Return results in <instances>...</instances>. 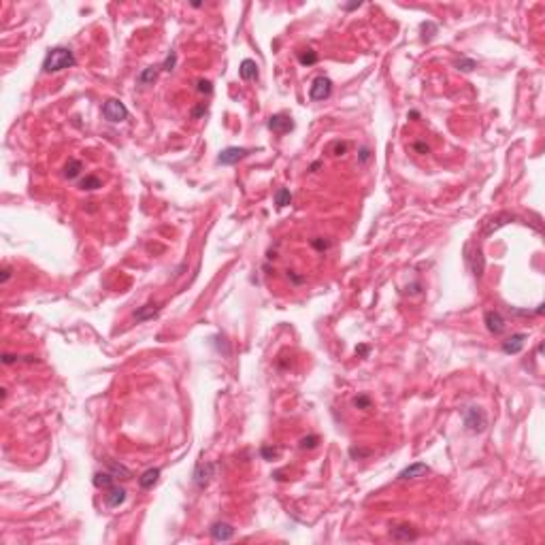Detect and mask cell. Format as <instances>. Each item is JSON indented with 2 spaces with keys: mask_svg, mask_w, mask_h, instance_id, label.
<instances>
[{
  "mask_svg": "<svg viewBox=\"0 0 545 545\" xmlns=\"http://www.w3.org/2000/svg\"><path fill=\"white\" fill-rule=\"evenodd\" d=\"M409 118H413V120H417V118H419V113H417V111H411V113H409Z\"/></svg>",
  "mask_w": 545,
  "mask_h": 545,
  "instance_id": "obj_44",
  "label": "cell"
},
{
  "mask_svg": "<svg viewBox=\"0 0 545 545\" xmlns=\"http://www.w3.org/2000/svg\"><path fill=\"white\" fill-rule=\"evenodd\" d=\"M454 66L458 68V70H464V73H471L473 68H477V62L471 60V58H460V60H456Z\"/></svg>",
  "mask_w": 545,
  "mask_h": 545,
  "instance_id": "obj_26",
  "label": "cell"
},
{
  "mask_svg": "<svg viewBox=\"0 0 545 545\" xmlns=\"http://www.w3.org/2000/svg\"><path fill=\"white\" fill-rule=\"evenodd\" d=\"M345 151H347V143H343V141L333 143V154L335 156H345Z\"/></svg>",
  "mask_w": 545,
  "mask_h": 545,
  "instance_id": "obj_35",
  "label": "cell"
},
{
  "mask_svg": "<svg viewBox=\"0 0 545 545\" xmlns=\"http://www.w3.org/2000/svg\"><path fill=\"white\" fill-rule=\"evenodd\" d=\"M526 339H528V335H526V333L511 335L509 339H505V341H503V352L505 354H520L524 343H526Z\"/></svg>",
  "mask_w": 545,
  "mask_h": 545,
  "instance_id": "obj_15",
  "label": "cell"
},
{
  "mask_svg": "<svg viewBox=\"0 0 545 545\" xmlns=\"http://www.w3.org/2000/svg\"><path fill=\"white\" fill-rule=\"evenodd\" d=\"M126 496H128L126 490H124L122 486H115V484H113L109 490H106L104 503H106V507H120V505L126 503Z\"/></svg>",
  "mask_w": 545,
  "mask_h": 545,
  "instance_id": "obj_14",
  "label": "cell"
},
{
  "mask_svg": "<svg viewBox=\"0 0 545 545\" xmlns=\"http://www.w3.org/2000/svg\"><path fill=\"white\" fill-rule=\"evenodd\" d=\"M484 324H486V328H488V333H492V335H503L505 328H507V321H505L503 313H500V311H494V309L486 311Z\"/></svg>",
  "mask_w": 545,
  "mask_h": 545,
  "instance_id": "obj_9",
  "label": "cell"
},
{
  "mask_svg": "<svg viewBox=\"0 0 545 545\" xmlns=\"http://www.w3.org/2000/svg\"><path fill=\"white\" fill-rule=\"evenodd\" d=\"M317 443H319V437L317 434H309V437H302L298 448L300 450H313V448H317Z\"/></svg>",
  "mask_w": 545,
  "mask_h": 545,
  "instance_id": "obj_27",
  "label": "cell"
},
{
  "mask_svg": "<svg viewBox=\"0 0 545 545\" xmlns=\"http://www.w3.org/2000/svg\"><path fill=\"white\" fill-rule=\"evenodd\" d=\"M292 202V192L288 190V187H281V190H277V194H275V204L279 209H283V207H288V204Z\"/></svg>",
  "mask_w": 545,
  "mask_h": 545,
  "instance_id": "obj_25",
  "label": "cell"
},
{
  "mask_svg": "<svg viewBox=\"0 0 545 545\" xmlns=\"http://www.w3.org/2000/svg\"><path fill=\"white\" fill-rule=\"evenodd\" d=\"M390 537L394 539V541H415L419 534H417V530L411 524H398V526H394V528L390 530Z\"/></svg>",
  "mask_w": 545,
  "mask_h": 545,
  "instance_id": "obj_13",
  "label": "cell"
},
{
  "mask_svg": "<svg viewBox=\"0 0 545 545\" xmlns=\"http://www.w3.org/2000/svg\"><path fill=\"white\" fill-rule=\"evenodd\" d=\"M158 479H160V469H147L143 475L139 477V486L143 490H149V488H154L158 484Z\"/></svg>",
  "mask_w": 545,
  "mask_h": 545,
  "instance_id": "obj_20",
  "label": "cell"
},
{
  "mask_svg": "<svg viewBox=\"0 0 545 545\" xmlns=\"http://www.w3.org/2000/svg\"><path fill=\"white\" fill-rule=\"evenodd\" d=\"M158 73H160V66H147V68H143L141 73L137 75V83L143 85V87L154 85L156 79H158Z\"/></svg>",
  "mask_w": 545,
  "mask_h": 545,
  "instance_id": "obj_17",
  "label": "cell"
},
{
  "mask_svg": "<svg viewBox=\"0 0 545 545\" xmlns=\"http://www.w3.org/2000/svg\"><path fill=\"white\" fill-rule=\"evenodd\" d=\"M462 422H464V428L473 434H481L488 428V415L486 411L481 407H475L471 405L462 411Z\"/></svg>",
  "mask_w": 545,
  "mask_h": 545,
  "instance_id": "obj_2",
  "label": "cell"
},
{
  "mask_svg": "<svg viewBox=\"0 0 545 545\" xmlns=\"http://www.w3.org/2000/svg\"><path fill=\"white\" fill-rule=\"evenodd\" d=\"M360 5H362V3H354V5H345L343 9H345V11H354V9H358Z\"/></svg>",
  "mask_w": 545,
  "mask_h": 545,
  "instance_id": "obj_42",
  "label": "cell"
},
{
  "mask_svg": "<svg viewBox=\"0 0 545 545\" xmlns=\"http://www.w3.org/2000/svg\"><path fill=\"white\" fill-rule=\"evenodd\" d=\"M352 403H354L356 409H371V405H373L371 403V396H366V394H358V396L352 400Z\"/></svg>",
  "mask_w": 545,
  "mask_h": 545,
  "instance_id": "obj_30",
  "label": "cell"
},
{
  "mask_svg": "<svg viewBox=\"0 0 545 545\" xmlns=\"http://www.w3.org/2000/svg\"><path fill=\"white\" fill-rule=\"evenodd\" d=\"M249 156V149L245 147H226L220 151L217 156V164H224V166H232V164H239L243 158Z\"/></svg>",
  "mask_w": 545,
  "mask_h": 545,
  "instance_id": "obj_8",
  "label": "cell"
},
{
  "mask_svg": "<svg viewBox=\"0 0 545 545\" xmlns=\"http://www.w3.org/2000/svg\"><path fill=\"white\" fill-rule=\"evenodd\" d=\"M260 456L264 460H273V458H277V456H279V450L277 448H269V445H264V448L260 450Z\"/></svg>",
  "mask_w": 545,
  "mask_h": 545,
  "instance_id": "obj_33",
  "label": "cell"
},
{
  "mask_svg": "<svg viewBox=\"0 0 545 545\" xmlns=\"http://www.w3.org/2000/svg\"><path fill=\"white\" fill-rule=\"evenodd\" d=\"M356 354L362 356V358H366V356H369V345H358V347H356Z\"/></svg>",
  "mask_w": 545,
  "mask_h": 545,
  "instance_id": "obj_41",
  "label": "cell"
},
{
  "mask_svg": "<svg viewBox=\"0 0 545 545\" xmlns=\"http://www.w3.org/2000/svg\"><path fill=\"white\" fill-rule=\"evenodd\" d=\"M239 75L243 81H254V79H258V75H260V70H258V64L254 60H249L245 58L243 62H241V66H239Z\"/></svg>",
  "mask_w": 545,
  "mask_h": 545,
  "instance_id": "obj_16",
  "label": "cell"
},
{
  "mask_svg": "<svg viewBox=\"0 0 545 545\" xmlns=\"http://www.w3.org/2000/svg\"><path fill=\"white\" fill-rule=\"evenodd\" d=\"M158 313H160V305H143L132 313V317L137 321H147V319H154Z\"/></svg>",
  "mask_w": 545,
  "mask_h": 545,
  "instance_id": "obj_19",
  "label": "cell"
},
{
  "mask_svg": "<svg viewBox=\"0 0 545 545\" xmlns=\"http://www.w3.org/2000/svg\"><path fill=\"white\" fill-rule=\"evenodd\" d=\"M428 473H430V467H428L426 462H413V464H409L407 469L400 471L398 479H400V481H407V479H419V477H426Z\"/></svg>",
  "mask_w": 545,
  "mask_h": 545,
  "instance_id": "obj_10",
  "label": "cell"
},
{
  "mask_svg": "<svg viewBox=\"0 0 545 545\" xmlns=\"http://www.w3.org/2000/svg\"><path fill=\"white\" fill-rule=\"evenodd\" d=\"M175 66H177V51H171V53L166 56V60L162 62V66H160V68L166 70V73H171V70H175Z\"/></svg>",
  "mask_w": 545,
  "mask_h": 545,
  "instance_id": "obj_28",
  "label": "cell"
},
{
  "mask_svg": "<svg viewBox=\"0 0 545 545\" xmlns=\"http://www.w3.org/2000/svg\"><path fill=\"white\" fill-rule=\"evenodd\" d=\"M209 532H211L213 541H230L235 537V526L228 522H213Z\"/></svg>",
  "mask_w": 545,
  "mask_h": 545,
  "instance_id": "obj_11",
  "label": "cell"
},
{
  "mask_svg": "<svg viewBox=\"0 0 545 545\" xmlns=\"http://www.w3.org/2000/svg\"><path fill=\"white\" fill-rule=\"evenodd\" d=\"M75 64H77L75 53L68 47H53L45 56V62H43V73H60V70L70 68Z\"/></svg>",
  "mask_w": 545,
  "mask_h": 545,
  "instance_id": "obj_1",
  "label": "cell"
},
{
  "mask_svg": "<svg viewBox=\"0 0 545 545\" xmlns=\"http://www.w3.org/2000/svg\"><path fill=\"white\" fill-rule=\"evenodd\" d=\"M333 94V81L328 77H315L313 83L309 87V98L311 100H326V98Z\"/></svg>",
  "mask_w": 545,
  "mask_h": 545,
  "instance_id": "obj_6",
  "label": "cell"
},
{
  "mask_svg": "<svg viewBox=\"0 0 545 545\" xmlns=\"http://www.w3.org/2000/svg\"><path fill=\"white\" fill-rule=\"evenodd\" d=\"M204 113H207V104L200 102L198 106H194V109H192V118H194V120H198V118H202Z\"/></svg>",
  "mask_w": 545,
  "mask_h": 545,
  "instance_id": "obj_37",
  "label": "cell"
},
{
  "mask_svg": "<svg viewBox=\"0 0 545 545\" xmlns=\"http://www.w3.org/2000/svg\"><path fill=\"white\" fill-rule=\"evenodd\" d=\"M288 279L294 283V285H300V283H305V275H296V271H288Z\"/></svg>",
  "mask_w": 545,
  "mask_h": 545,
  "instance_id": "obj_36",
  "label": "cell"
},
{
  "mask_svg": "<svg viewBox=\"0 0 545 545\" xmlns=\"http://www.w3.org/2000/svg\"><path fill=\"white\" fill-rule=\"evenodd\" d=\"M513 220H517L513 213H509V211H503V213H496L494 217H490L486 224H484V230H481V237L484 239H488V237H492L496 230H500L503 226H507V224H511Z\"/></svg>",
  "mask_w": 545,
  "mask_h": 545,
  "instance_id": "obj_4",
  "label": "cell"
},
{
  "mask_svg": "<svg viewBox=\"0 0 545 545\" xmlns=\"http://www.w3.org/2000/svg\"><path fill=\"white\" fill-rule=\"evenodd\" d=\"M215 477V464L213 462H200V464H196V469H194V484L198 486L200 490H204L209 484H211V479Z\"/></svg>",
  "mask_w": 545,
  "mask_h": 545,
  "instance_id": "obj_5",
  "label": "cell"
},
{
  "mask_svg": "<svg viewBox=\"0 0 545 545\" xmlns=\"http://www.w3.org/2000/svg\"><path fill=\"white\" fill-rule=\"evenodd\" d=\"M464 252H467V249H464ZM467 262L471 264L473 275H475L477 279H481V275H484V271H486V258H484V254H481L479 247L473 249V254L467 252Z\"/></svg>",
  "mask_w": 545,
  "mask_h": 545,
  "instance_id": "obj_12",
  "label": "cell"
},
{
  "mask_svg": "<svg viewBox=\"0 0 545 545\" xmlns=\"http://www.w3.org/2000/svg\"><path fill=\"white\" fill-rule=\"evenodd\" d=\"M413 149L417 151V154H428V151H430V147H428V143H424V141H417V143H413Z\"/></svg>",
  "mask_w": 545,
  "mask_h": 545,
  "instance_id": "obj_38",
  "label": "cell"
},
{
  "mask_svg": "<svg viewBox=\"0 0 545 545\" xmlns=\"http://www.w3.org/2000/svg\"><path fill=\"white\" fill-rule=\"evenodd\" d=\"M319 166H321V160H317V162H313V164H311V166H309V171H311V173H315Z\"/></svg>",
  "mask_w": 545,
  "mask_h": 545,
  "instance_id": "obj_43",
  "label": "cell"
},
{
  "mask_svg": "<svg viewBox=\"0 0 545 545\" xmlns=\"http://www.w3.org/2000/svg\"><path fill=\"white\" fill-rule=\"evenodd\" d=\"M102 118L111 124H120V122H126L128 120V109L126 104L118 98H109L104 104H102Z\"/></svg>",
  "mask_w": 545,
  "mask_h": 545,
  "instance_id": "obj_3",
  "label": "cell"
},
{
  "mask_svg": "<svg viewBox=\"0 0 545 545\" xmlns=\"http://www.w3.org/2000/svg\"><path fill=\"white\" fill-rule=\"evenodd\" d=\"M81 171H83V162H81V160L70 158L68 162H66V166H64V177H66V179H77V177L81 175Z\"/></svg>",
  "mask_w": 545,
  "mask_h": 545,
  "instance_id": "obj_22",
  "label": "cell"
},
{
  "mask_svg": "<svg viewBox=\"0 0 545 545\" xmlns=\"http://www.w3.org/2000/svg\"><path fill=\"white\" fill-rule=\"evenodd\" d=\"M196 90H198L200 94H213V83L209 81V79H198V81H196Z\"/></svg>",
  "mask_w": 545,
  "mask_h": 545,
  "instance_id": "obj_31",
  "label": "cell"
},
{
  "mask_svg": "<svg viewBox=\"0 0 545 545\" xmlns=\"http://www.w3.org/2000/svg\"><path fill=\"white\" fill-rule=\"evenodd\" d=\"M371 158H373L371 149H369V147H360V151H358V160H360V164H369V162H371Z\"/></svg>",
  "mask_w": 545,
  "mask_h": 545,
  "instance_id": "obj_34",
  "label": "cell"
},
{
  "mask_svg": "<svg viewBox=\"0 0 545 545\" xmlns=\"http://www.w3.org/2000/svg\"><path fill=\"white\" fill-rule=\"evenodd\" d=\"M106 469H109L113 473V477L115 479H122V481H128L132 479V471L128 467H124V464L120 462H115V460H106Z\"/></svg>",
  "mask_w": 545,
  "mask_h": 545,
  "instance_id": "obj_18",
  "label": "cell"
},
{
  "mask_svg": "<svg viewBox=\"0 0 545 545\" xmlns=\"http://www.w3.org/2000/svg\"><path fill=\"white\" fill-rule=\"evenodd\" d=\"M266 126H269V130L275 132V135H288V132L294 130V120L285 113H275L269 118Z\"/></svg>",
  "mask_w": 545,
  "mask_h": 545,
  "instance_id": "obj_7",
  "label": "cell"
},
{
  "mask_svg": "<svg viewBox=\"0 0 545 545\" xmlns=\"http://www.w3.org/2000/svg\"><path fill=\"white\" fill-rule=\"evenodd\" d=\"M92 484L96 488H102V490H109L113 484H115V477H113V473L111 471H98L94 479H92Z\"/></svg>",
  "mask_w": 545,
  "mask_h": 545,
  "instance_id": "obj_21",
  "label": "cell"
},
{
  "mask_svg": "<svg viewBox=\"0 0 545 545\" xmlns=\"http://www.w3.org/2000/svg\"><path fill=\"white\" fill-rule=\"evenodd\" d=\"M298 62L302 66H313L317 62V51L315 49H302L298 51Z\"/></svg>",
  "mask_w": 545,
  "mask_h": 545,
  "instance_id": "obj_24",
  "label": "cell"
},
{
  "mask_svg": "<svg viewBox=\"0 0 545 545\" xmlns=\"http://www.w3.org/2000/svg\"><path fill=\"white\" fill-rule=\"evenodd\" d=\"M311 247L317 249V252H324V249L330 247V241H326L324 237H317V239H311Z\"/></svg>",
  "mask_w": 545,
  "mask_h": 545,
  "instance_id": "obj_32",
  "label": "cell"
},
{
  "mask_svg": "<svg viewBox=\"0 0 545 545\" xmlns=\"http://www.w3.org/2000/svg\"><path fill=\"white\" fill-rule=\"evenodd\" d=\"M98 187H102V181H100V177H96V175H85L83 179L79 181V190H83V192H94Z\"/></svg>",
  "mask_w": 545,
  "mask_h": 545,
  "instance_id": "obj_23",
  "label": "cell"
},
{
  "mask_svg": "<svg viewBox=\"0 0 545 545\" xmlns=\"http://www.w3.org/2000/svg\"><path fill=\"white\" fill-rule=\"evenodd\" d=\"M350 456L354 460H362V458H369V456H373V450H364V448H350Z\"/></svg>",
  "mask_w": 545,
  "mask_h": 545,
  "instance_id": "obj_29",
  "label": "cell"
},
{
  "mask_svg": "<svg viewBox=\"0 0 545 545\" xmlns=\"http://www.w3.org/2000/svg\"><path fill=\"white\" fill-rule=\"evenodd\" d=\"M11 275H13L11 266H5V269H3V275H0V283H7L9 279H11Z\"/></svg>",
  "mask_w": 545,
  "mask_h": 545,
  "instance_id": "obj_39",
  "label": "cell"
},
{
  "mask_svg": "<svg viewBox=\"0 0 545 545\" xmlns=\"http://www.w3.org/2000/svg\"><path fill=\"white\" fill-rule=\"evenodd\" d=\"M3 362L5 364H15V362H20V358H17L15 354H3Z\"/></svg>",
  "mask_w": 545,
  "mask_h": 545,
  "instance_id": "obj_40",
  "label": "cell"
}]
</instances>
